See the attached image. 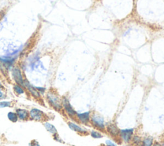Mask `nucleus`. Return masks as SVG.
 Returning <instances> with one entry per match:
<instances>
[{
	"instance_id": "nucleus-11",
	"label": "nucleus",
	"mask_w": 164,
	"mask_h": 146,
	"mask_svg": "<svg viewBox=\"0 0 164 146\" xmlns=\"http://www.w3.org/2000/svg\"><path fill=\"white\" fill-rule=\"evenodd\" d=\"M16 114H17L18 117L21 119V120H26L28 117V112L25 110L22 109H18L16 111Z\"/></svg>"
},
{
	"instance_id": "nucleus-14",
	"label": "nucleus",
	"mask_w": 164,
	"mask_h": 146,
	"mask_svg": "<svg viewBox=\"0 0 164 146\" xmlns=\"http://www.w3.org/2000/svg\"><path fill=\"white\" fill-rule=\"evenodd\" d=\"M153 138L151 137H147L142 142V146H152Z\"/></svg>"
},
{
	"instance_id": "nucleus-3",
	"label": "nucleus",
	"mask_w": 164,
	"mask_h": 146,
	"mask_svg": "<svg viewBox=\"0 0 164 146\" xmlns=\"http://www.w3.org/2000/svg\"><path fill=\"white\" fill-rule=\"evenodd\" d=\"M133 135V129H121L119 131V136L122 140L126 142H129L131 141L132 136Z\"/></svg>"
},
{
	"instance_id": "nucleus-9",
	"label": "nucleus",
	"mask_w": 164,
	"mask_h": 146,
	"mask_svg": "<svg viewBox=\"0 0 164 146\" xmlns=\"http://www.w3.org/2000/svg\"><path fill=\"white\" fill-rule=\"evenodd\" d=\"M68 125H69V127L72 130H73L76 132L78 133H80L81 134H86L87 131L85 129H83V128H81L80 126L77 125L76 124L74 123V122H68Z\"/></svg>"
},
{
	"instance_id": "nucleus-18",
	"label": "nucleus",
	"mask_w": 164,
	"mask_h": 146,
	"mask_svg": "<svg viewBox=\"0 0 164 146\" xmlns=\"http://www.w3.org/2000/svg\"><path fill=\"white\" fill-rule=\"evenodd\" d=\"M106 144H107V146H116V144L113 143V142L110 140H107Z\"/></svg>"
},
{
	"instance_id": "nucleus-4",
	"label": "nucleus",
	"mask_w": 164,
	"mask_h": 146,
	"mask_svg": "<svg viewBox=\"0 0 164 146\" xmlns=\"http://www.w3.org/2000/svg\"><path fill=\"white\" fill-rule=\"evenodd\" d=\"M12 76L18 85L24 87V79L22 78L21 70L18 67H15L13 69Z\"/></svg>"
},
{
	"instance_id": "nucleus-15",
	"label": "nucleus",
	"mask_w": 164,
	"mask_h": 146,
	"mask_svg": "<svg viewBox=\"0 0 164 146\" xmlns=\"http://www.w3.org/2000/svg\"><path fill=\"white\" fill-rule=\"evenodd\" d=\"M90 135L94 138H100L103 137L102 134H101L100 131H95V130L91 131Z\"/></svg>"
},
{
	"instance_id": "nucleus-12",
	"label": "nucleus",
	"mask_w": 164,
	"mask_h": 146,
	"mask_svg": "<svg viewBox=\"0 0 164 146\" xmlns=\"http://www.w3.org/2000/svg\"><path fill=\"white\" fill-rule=\"evenodd\" d=\"M44 126H45L47 130L49 132H50L51 133H52V134L55 135L57 133V129L55 128L54 126L50 124V123H48V122H46V123H44Z\"/></svg>"
},
{
	"instance_id": "nucleus-6",
	"label": "nucleus",
	"mask_w": 164,
	"mask_h": 146,
	"mask_svg": "<svg viewBox=\"0 0 164 146\" xmlns=\"http://www.w3.org/2000/svg\"><path fill=\"white\" fill-rule=\"evenodd\" d=\"M76 117L78 121L83 124H87L90 120V112H87L82 113V114H76Z\"/></svg>"
},
{
	"instance_id": "nucleus-7",
	"label": "nucleus",
	"mask_w": 164,
	"mask_h": 146,
	"mask_svg": "<svg viewBox=\"0 0 164 146\" xmlns=\"http://www.w3.org/2000/svg\"><path fill=\"white\" fill-rule=\"evenodd\" d=\"M105 129L109 133L112 137H117L118 136H119L120 130L116 124H108Z\"/></svg>"
},
{
	"instance_id": "nucleus-8",
	"label": "nucleus",
	"mask_w": 164,
	"mask_h": 146,
	"mask_svg": "<svg viewBox=\"0 0 164 146\" xmlns=\"http://www.w3.org/2000/svg\"><path fill=\"white\" fill-rule=\"evenodd\" d=\"M29 115L32 119L35 121H41L44 117L43 112L36 108L32 109L29 113Z\"/></svg>"
},
{
	"instance_id": "nucleus-13",
	"label": "nucleus",
	"mask_w": 164,
	"mask_h": 146,
	"mask_svg": "<svg viewBox=\"0 0 164 146\" xmlns=\"http://www.w3.org/2000/svg\"><path fill=\"white\" fill-rule=\"evenodd\" d=\"M8 118L10 121L12 122H17L18 120V116L17 114L14 112H9L8 114Z\"/></svg>"
},
{
	"instance_id": "nucleus-16",
	"label": "nucleus",
	"mask_w": 164,
	"mask_h": 146,
	"mask_svg": "<svg viewBox=\"0 0 164 146\" xmlns=\"http://www.w3.org/2000/svg\"><path fill=\"white\" fill-rule=\"evenodd\" d=\"M14 91L18 94H22L25 92L23 88H22L21 86L19 85H15L14 87Z\"/></svg>"
},
{
	"instance_id": "nucleus-1",
	"label": "nucleus",
	"mask_w": 164,
	"mask_h": 146,
	"mask_svg": "<svg viewBox=\"0 0 164 146\" xmlns=\"http://www.w3.org/2000/svg\"><path fill=\"white\" fill-rule=\"evenodd\" d=\"M90 122L94 127L99 129V130L102 131H104V130H105L104 119L101 115L97 114H94L90 117Z\"/></svg>"
},
{
	"instance_id": "nucleus-20",
	"label": "nucleus",
	"mask_w": 164,
	"mask_h": 146,
	"mask_svg": "<svg viewBox=\"0 0 164 146\" xmlns=\"http://www.w3.org/2000/svg\"><path fill=\"white\" fill-rule=\"evenodd\" d=\"M3 96V93H2V92L1 91H0V98H2Z\"/></svg>"
},
{
	"instance_id": "nucleus-21",
	"label": "nucleus",
	"mask_w": 164,
	"mask_h": 146,
	"mask_svg": "<svg viewBox=\"0 0 164 146\" xmlns=\"http://www.w3.org/2000/svg\"><path fill=\"white\" fill-rule=\"evenodd\" d=\"M0 86H1V84H0Z\"/></svg>"
},
{
	"instance_id": "nucleus-22",
	"label": "nucleus",
	"mask_w": 164,
	"mask_h": 146,
	"mask_svg": "<svg viewBox=\"0 0 164 146\" xmlns=\"http://www.w3.org/2000/svg\"><path fill=\"white\" fill-rule=\"evenodd\" d=\"M103 146H104V145H103Z\"/></svg>"
},
{
	"instance_id": "nucleus-2",
	"label": "nucleus",
	"mask_w": 164,
	"mask_h": 146,
	"mask_svg": "<svg viewBox=\"0 0 164 146\" xmlns=\"http://www.w3.org/2000/svg\"><path fill=\"white\" fill-rule=\"evenodd\" d=\"M47 98L48 101L50 102L51 106H52L56 110H57L58 111L60 110L62 108V102L57 95L52 92H50L47 95Z\"/></svg>"
},
{
	"instance_id": "nucleus-17",
	"label": "nucleus",
	"mask_w": 164,
	"mask_h": 146,
	"mask_svg": "<svg viewBox=\"0 0 164 146\" xmlns=\"http://www.w3.org/2000/svg\"><path fill=\"white\" fill-rule=\"evenodd\" d=\"M11 105V103L10 102L7 101H3L0 102V108H5V107H8Z\"/></svg>"
},
{
	"instance_id": "nucleus-5",
	"label": "nucleus",
	"mask_w": 164,
	"mask_h": 146,
	"mask_svg": "<svg viewBox=\"0 0 164 146\" xmlns=\"http://www.w3.org/2000/svg\"><path fill=\"white\" fill-rule=\"evenodd\" d=\"M62 105L64 106V108L65 109V112H67V114L70 116V117H76L77 113L74 110V108L72 107L69 101H68V99L65 98H64L63 100H62Z\"/></svg>"
},
{
	"instance_id": "nucleus-19",
	"label": "nucleus",
	"mask_w": 164,
	"mask_h": 146,
	"mask_svg": "<svg viewBox=\"0 0 164 146\" xmlns=\"http://www.w3.org/2000/svg\"><path fill=\"white\" fill-rule=\"evenodd\" d=\"M30 146H40L38 142L36 140H33L31 142Z\"/></svg>"
},
{
	"instance_id": "nucleus-10",
	"label": "nucleus",
	"mask_w": 164,
	"mask_h": 146,
	"mask_svg": "<svg viewBox=\"0 0 164 146\" xmlns=\"http://www.w3.org/2000/svg\"><path fill=\"white\" fill-rule=\"evenodd\" d=\"M24 87L27 88L28 90L31 92V94L34 96H35V98L40 97V94L39 93V91L36 90V88L31 85L27 80H24Z\"/></svg>"
}]
</instances>
